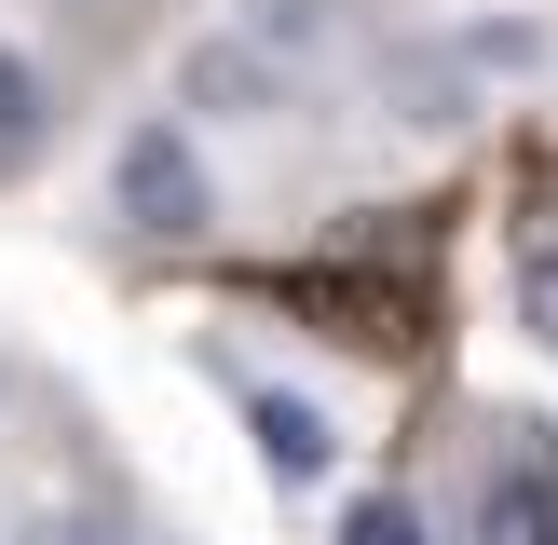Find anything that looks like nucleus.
I'll return each mask as SVG.
<instances>
[{"mask_svg":"<svg viewBox=\"0 0 558 545\" xmlns=\"http://www.w3.org/2000/svg\"><path fill=\"white\" fill-rule=\"evenodd\" d=\"M109 218H123L136 245H191L218 218V178H205V150H191V123H123V150H109Z\"/></svg>","mask_w":558,"mask_h":545,"instance_id":"nucleus-1","label":"nucleus"},{"mask_svg":"<svg viewBox=\"0 0 558 545\" xmlns=\"http://www.w3.org/2000/svg\"><path fill=\"white\" fill-rule=\"evenodd\" d=\"M463 545H558V450L532 423H505V450L477 463V518H463Z\"/></svg>","mask_w":558,"mask_h":545,"instance_id":"nucleus-2","label":"nucleus"},{"mask_svg":"<svg viewBox=\"0 0 558 545\" xmlns=\"http://www.w3.org/2000/svg\"><path fill=\"white\" fill-rule=\"evenodd\" d=\"M287 96H300L287 55L245 41V27H218V41H191V55H178V109H205V123H272Z\"/></svg>","mask_w":558,"mask_h":545,"instance_id":"nucleus-3","label":"nucleus"},{"mask_svg":"<svg viewBox=\"0 0 558 545\" xmlns=\"http://www.w3.org/2000/svg\"><path fill=\"white\" fill-rule=\"evenodd\" d=\"M245 436H259L272 491H314L327 463H341V436H327V409H314V396H287V382H245Z\"/></svg>","mask_w":558,"mask_h":545,"instance_id":"nucleus-4","label":"nucleus"},{"mask_svg":"<svg viewBox=\"0 0 558 545\" xmlns=\"http://www.w3.org/2000/svg\"><path fill=\"white\" fill-rule=\"evenodd\" d=\"M41 136H54V82L0 41V178H14V164H41Z\"/></svg>","mask_w":558,"mask_h":545,"instance_id":"nucleus-5","label":"nucleus"},{"mask_svg":"<svg viewBox=\"0 0 558 545\" xmlns=\"http://www.w3.org/2000/svg\"><path fill=\"white\" fill-rule=\"evenodd\" d=\"M354 27V0H259V27H245V41H272V55H327Z\"/></svg>","mask_w":558,"mask_h":545,"instance_id":"nucleus-6","label":"nucleus"},{"mask_svg":"<svg viewBox=\"0 0 558 545\" xmlns=\"http://www.w3.org/2000/svg\"><path fill=\"white\" fill-rule=\"evenodd\" d=\"M396 96H409L396 123H423V136H436V123H463V69H436V55H409V69H396Z\"/></svg>","mask_w":558,"mask_h":545,"instance_id":"nucleus-7","label":"nucleus"},{"mask_svg":"<svg viewBox=\"0 0 558 545\" xmlns=\"http://www.w3.org/2000/svg\"><path fill=\"white\" fill-rule=\"evenodd\" d=\"M341 545H423V505H409V491H354V505H341Z\"/></svg>","mask_w":558,"mask_h":545,"instance_id":"nucleus-8","label":"nucleus"},{"mask_svg":"<svg viewBox=\"0 0 558 545\" xmlns=\"http://www.w3.org/2000/svg\"><path fill=\"white\" fill-rule=\"evenodd\" d=\"M518 314H532V341L558 354V232H532V259H518Z\"/></svg>","mask_w":558,"mask_h":545,"instance_id":"nucleus-9","label":"nucleus"},{"mask_svg":"<svg viewBox=\"0 0 558 545\" xmlns=\"http://www.w3.org/2000/svg\"><path fill=\"white\" fill-rule=\"evenodd\" d=\"M14 545H96V532H69V518H27V532Z\"/></svg>","mask_w":558,"mask_h":545,"instance_id":"nucleus-10","label":"nucleus"},{"mask_svg":"<svg viewBox=\"0 0 558 545\" xmlns=\"http://www.w3.org/2000/svg\"><path fill=\"white\" fill-rule=\"evenodd\" d=\"M54 14H109V0H54Z\"/></svg>","mask_w":558,"mask_h":545,"instance_id":"nucleus-11","label":"nucleus"},{"mask_svg":"<svg viewBox=\"0 0 558 545\" xmlns=\"http://www.w3.org/2000/svg\"><path fill=\"white\" fill-rule=\"evenodd\" d=\"M136 545H178V532H136Z\"/></svg>","mask_w":558,"mask_h":545,"instance_id":"nucleus-12","label":"nucleus"}]
</instances>
